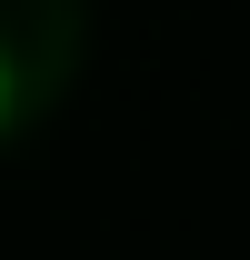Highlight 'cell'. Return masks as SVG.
<instances>
[{"label":"cell","instance_id":"cell-1","mask_svg":"<svg viewBox=\"0 0 250 260\" xmlns=\"http://www.w3.org/2000/svg\"><path fill=\"white\" fill-rule=\"evenodd\" d=\"M10 120H20V60H10V40H0V140H10Z\"/></svg>","mask_w":250,"mask_h":260}]
</instances>
